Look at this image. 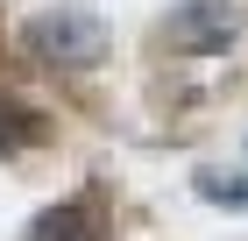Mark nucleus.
<instances>
[{"mask_svg": "<svg viewBox=\"0 0 248 241\" xmlns=\"http://www.w3.org/2000/svg\"><path fill=\"white\" fill-rule=\"evenodd\" d=\"M21 43H29V57H43V64H64V71H85V64H99V21L85 15V7H50V15H36L29 29H21Z\"/></svg>", "mask_w": 248, "mask_h": 241, "instance_id": "1", "label": "nucleus"}, {"mask_svg": "<svg viewBox=\"0 0 248 241\" xmlns=\"http://www.w3.org/2000/svg\"><path fill=\"white\" fill-rule=\"evenodd\" d=\"M241 15H234V0H185L170 15V43L177 50H227Z\"/></svg>", "mask_w": 248, "mask_h": 241, "instance_id": "2", "label": "nucleus"}, {"mask_svg": "<svg viewBox=\"0 0 248 241\" xmlns=\"http://www.w3.org/2000/svg\"><path fill=\"white\" fill-rule=\"evenodd\" d=\"M29 241H93V220L78 213V206H57V213H43L29 227Z\"/></svg>", "mask_w": 248, "mask_h": 241, "instance_id": "3", "label": "nucleus"}, {"mask_svg": "<svg viewBox=\"0 0 248 241\" xmlns=\"http://www.w3.org/2000/svg\"><path fill=\"white\" fill-rule=\"evenodd\" d=\"M43 135V121L29 107H15V99H0V156H15V149H29Z\"/></svg>", "mask_w": 248, "mask_h": 241, "instance_id": "4", "label": "nucleus"}, {"mask_svg": "<svg viewBox=\"0 0 248 241\" xmlns=\"http://www.w3.org/2000/svg\"><path fill=\"white\" fill-rule=\"evenodd\" d=\"M199 192H206L213 206H248V177H241V185H227L220 170H199Z\"/></svg>", "mask_w": 248, "mask_h": 241, "instance_id": "5", "label": "nucleus"}]
</instances>
